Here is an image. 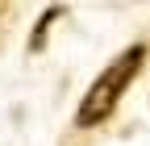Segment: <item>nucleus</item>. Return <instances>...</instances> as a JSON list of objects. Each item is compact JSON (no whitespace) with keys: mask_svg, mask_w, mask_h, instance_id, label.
I'll use <instances>...</instances> for the list:
<instances>
[{"mask_svg":"<svg viewBox=\"0 0 150 146\" xmlns=\"http://www.w3.org/2000/svg\"><path fill=\"white\" fill-rule=\"evenodd\" d=\"M142 63H146V46H129L125 54H117V59L96 75V84L88 88V96L79 100V108H75V125L92 130V125L108 121V113H112L117 100L125 96V88L134 84V75L142 71Z\"/></svg>","mask_w":150,"mask_h":146,"instance_id":"obj_1","label":"nucleus"}]
</instances>
